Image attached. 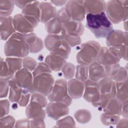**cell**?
<instances>
[{
	"mask_svg": "<svg viewBox=\"0 0 128 128\" xmlns=\"http://www.w3.org/2000/svg\"><path fill=\"white\" fill-rule=\"evenodd\" d=\"M86 26L98 38H106L114 30L112 24L105 12L86 14Z\"/></svg>",
	"mask_w": 128,
	"mask_h": 128,
	"instance_id": "6da1fadb",
	"label": "cell"
},
{
	"mask_svg": "<svg viewBox=\"0 0 128 128\" xmlns=\"http://www.w3.org/2000/svg\"><path fill=\"white\" fill-rule=\"evenodd\" d=\"M4 52L7 57L27 56L30 52L28 46L24 39V34L16 32L10 37L5 43Z\"/></svg>",
	"mask_w": 128,
	"mask_h": 128,
	"instance_id": "7a4b0ae2",
	"label": "cell"
},
{
	"mask_svg": "<svg viewBox=\"0 0 128 128\" xmlns=\"http://www.w3.org/2000/svg\"><path fill=\"white\" fill-rule=\"evenodd\" d=\"M106 14L111 22L118 24L127 20L128 0H109L106 2Z\"/></svg>",
	"mask_w": 128,
	"mask_h": 128,
	"instance_id": "3957f363",
	"label": "cell"
},
{
	"mask_svg": "<svg viewBox=\"0 0 128 128\" xmlns=\"http://www.w3.org/2000/svg\"><path fill=\"white\" fill-rule=\"evenodd\" d=\"M44 45L50 54L58 55L66 60L71 51L70 46L59 34H50L46 36Z\"/></svg>",
	"mask_w": 128,
	"mask_h": 128,
	"instance_id": "277c9868",
	"label": "cell"
},
{
	"mask_svg": "<svg viewBox=\"0 0 128 128\" xmlns=\"http://www.w3.org/2000/svg\"><path fill=\"white\" fill-rule=\"evenodd\" d=\"M100 47V44L94 40H90L82 44L80 50L76 54L77 62L88 66L96 62Z\"/></svg>",
	"mask_w": 128,
	"mask_h": 128,
	"instance_id": "5b68a950",
	"label": "cell"
},
{
	"mask_svg": "<svg viewBox=\"0 0 128 128\" xmlns=\"http://www.w3.org/2000/svg\"><path fill=\"white\" fill-rule=\"evenodd\" d=\"M50 102H62L70 106L72 102V98L68 93L67 82L65 79L57 80L54 84L52 90L48 96Z\"/></svg>",
	"mask_w": 128,
	"mask_h": 128,
	"instance_id": "8992f818",
	"label": "cell"
},
{
	"mask_svg": "<svg viewBox=\"0 0 128 128\" xmlns=\"http://www.w3.org/2000/svg\"><path fill=\"white\" fill-rule=\"evenodd\" d=\"M54 79L50 73H44L34 76L33 87L34 92L47 96L51 92Z\"/></svg>",
	"mask_w": 128,
	"mask_h": 128,
	"instance_id": "52a82bcc",
	"label": "cell"
},
{
	"mask_svg": "<svg viewBox=\"0 0 128 128\" xmlns=\"http://www.w3.org/2000/svg\"><path fill=\"white\" fill-rule=\"evenodd\" d=\"M121 58L118 49L110 47L101 46L96 61L104 66H106L118 64Z\"/></svg>",
	"mask_w": 128,
	"mask_h": 128,
	"instance_id": "ba28073f",
	"label": "cell"
},
{
	"mask_svg": "<svg viewBox=\"0 0 128 128\" xmlns=\"http://www.w3.org/2000/svg\"><path fill=\"white\" fill-rule=\"evenodd\" d=\"M64 8L70 20L81 22L85 18L86 13L84 0H68Z\"/></svg>",
	"mask_w": 128,
	"mask_h": 128,
	"instance_id": "9c48e42d",
	"label": "cell"
},
{
	"mask_svg": "<svg viewBox=\"0 0 128 128\" xmlns=\"http://www.w3.org/2000/svg\"><path fill=\"white\" fill-rule=\"evenodd\" d=\"M68 106L66 104L62 102H50L46 107V114L48 117L58 120L69 114Z\"/></svg>",
	"mask_w": 128,
	"mask_h": 128,
	"instance_id": "30bf717a",
	"label": "cell"
},
{
	"mask_svg": "<svg viewBox=\"0 0 128 128\" xmlns=\"http://www.w3.org/2000/svg\"><path fill=\"white\" fill-rule=\"evenodd\" d=\"M14 78L23 89L28 91L31 94L34 92L33 87L34 76L31 72L22 68L14 74Z\"/></svg>",
	"mask_w": 128,
	"mask_h": 128,
	"instance_id": "8fae6325",
	"label": "cell"
},
{
	"mask_svg": "<svg viewBox=\"0 0 128 128\" xmlns=\"http://www.w3.org/2000/svg\"><path fill=\"white\" fill-rule=\"evenodd\" d=\"M12 24L16 32L23 34L33 32L35 28L22 14H16L12 17Z\"/></svg>",
	"mask_w": 128,
	"mask_h": 128,
	"instance_id": "7c38bea8",
	"label": "cell"
},
{
	"mask_svg": "<svg viewBox=\"0 0 128 128\" xmlns=\"http://www.w3.org/2000/svg\"><path fill=\"white\" fill-rule=\"evenodd\" d=\"M100 94L97 86V82L88 79L84 82V90L83 98L91 104L98 101Z\"/></svg>",
	"mask_w": 128,
	"mask_h": 128,
	"instance_id": "4fadbf2b",
	"label": "cell"
},
{
	"mask_svg": "<svg viewBox=\"0 0 128 128\" xmlns=\"http://www.w3.org/2000/svg\"><path fill=\"white\" fill-rule=\"evenodd\" d=\"M97 86L100 94L108 96L112 98H116V82L110 78H103L97 82Z\"/></svg>",
	"mask_w": 128,
	"mask_h": 128,
	"instance_id": "5bb4252c",
	"label": "cell"
},
{
	"mask_svg": "<svg viewBox=\"0 0 128 128\" xmlns=\"http://www.w3.org/2000/svg\"><path fill=\"white\" fill-rule=\"evenodd\" d=\"M42 104L36 100L30 98V103L26 109V114L28 118L32 119L38 117L46 118V112Z\"/></svg>",
	"mask_w": 128,
	"mask_h": 128,
	"instance_id": "9a60e30c",
	"label": "cell"
},
{
	"mask_svg": "<svg viewBox=\"0 0 128 128\" xmlns=\"http://www.w3.org/2000/svg\"><path fill=\"white\" fill-rule=\"evenodd\" d=\"M127 32L121 30H113L106 38V44L108 47L119 49L124 42Z\"/></svg>",
	"mask_w": 128,
	"mask_h": 128,
	"instance_id": "2e32d148",
	"label": "cell"
},
{
	"mask_svg": "<svg viewBox=\"0 0 128 128\" xmlns=\"http://www.w3.org/2000/svg\"><path fill=\"white\" fill-rule=\"evenodd\" d=\"M84 30V26L81 22L70 20L63 24L61 34L80 36Z\"/></svg>",
	"mask_w": 128,
	"mask_h": 128,
	"instance_id": "e0dca14e",
	"label": "cell"
},
{
	"mask_svg": "<svg viewBox=\"0 0 128 128\" xmlns=\"http://www.w3.org/2000/svg\"><path fill=\"white\" fill-rule=\"evenodd\" d=\"M12 24V17H0V34L1 39L7 40L16 32Z\"/></svg>",
	"mask_w": 128,
	"mask_h": 128,
	"instance_id": "ac0fdd59",
	"label": "cell"
},
{
	"mask_svg": "<svg viewBox=\"0 0 128 128\" xmlns=\"http://www.w3.org/2000/svg\"><path fill=\"white\" fill-rule=\"evenodd\" d=\"M22 14L30 20L40 22V2L38 1H31L22 9Z\"/></svg>",
	"mask_w": 128,
	"mask_h": 128,
	"instance_id": "d6986e66",
	"label": "cell"
},
{
	"mask_svg": "<svg viewBox=\"0 0 128 128\" xmlns=\"http://www.w3.org/2000/svg\"><path fill=\"white\" fill-rule=\"evenodd\" d=\"M68 93L72 98H81L84 90V83L76 78H72L67 82Z\"/></svg>",
	"mask_w": 128,
	"mask_h": 128,
	"instance_id": "ffe728a7",
	"label": "cell"
},
{
	"mask_svg": "<svg viewBox=\"0 0 128 128\" xmlns=\"http://www.w3.org/2000/svg\"><path fill=\"white\" fill-rule=\"evenodd\" d=\"M24 39L28 44L30 53H38L40 52L44 48V44L42 40L34 32L24 34Z\"/></svg>",
	"mask_w": 128,
	"mask_h": 128,
	"instance_id": "44dd1931",
	"label": "cell"
},
{
	"mask_svg": "<svg viewBox=\"0 0 128 128\" xmlns=\"http://www.w3.org/2000/svg\"><path fill=\"white\" fill-rule=\"evenodd\" d=\"M105 76L104 66L96 61L88 66V78L90 80L98 82Z\"/></svg>",
	"mask_w": 128,
	"mask_h": 128,
	"instance_id": "7402d4cb",
	"label": "cell"
},
{
	"mask_svg": "<svg viewBox=\"0 0 128 128\" xmlns=\"http://www.w3.org/2000/svg\"><path fill=\"white\" fill-rule=\"evenodd\" d=\"M40 22L46 23L54 18L57 13L55 6L50 2H40Z\"/></svg>",
	"mask_w": 128,
	"mask_h": 128,
	"instance_id": "603a6c76",
	"label": "cell"
},
{
	"mask_svg": "<svg viewBox=\"0 0 128 128\" xmlns=\"http://www.w3.org/2000/svg\"><path fill=\"white\" fill-rule=\"evenodd\" d=\"M84 4L87 14H98L105 12L106 2L104 0H84Z\"/></svg>",
	"mask_w": 128,
	"mask_h": 128,
	"instance_id": "cb8c5ba5",
	"label": "cell"
},
{
	"mask_svg": "<svg viewBox=\"0 0 128 128\" xmlns=\"http://www.w3.org/2000/svg\"><path fill=\"white\" fill-rule=\"evenodd\" d=\"M66 62V60L64 58L51 54L46 56L44 60V62L50 70L54 72H58L62 70V66Z\"/></svg>",
	"mask_w": 128,
	"mask_h": 128,
	"instance_id": "d4e9b609",
	"label": "cell"
},
{
	"mask_svg": "<svg viewBox=\"0 0 128 128\" xmlns=\"http://www.w3.org/2000/svg\"><path fill=\"white\" fill-rule=\"evenodd\" d=\"M8 82L10 86L8 99L12 102H18L23 88L18 84L14 77L8 80Z\"/></svg>",
	"mask_w": 128,
	"mask_h": 128,
	"instance_id": "484cf974",
	"label": "cell"
},
{
	"mask_svg": "<svg viewBox=\"0 0 128 128\" xmlns=\"http://www.w3.org/2000/svg\"><path fill=\"white\" fill-rule=\"evenodd\" d=\"M122 102L115 98L110 100L102 110L104 112L108 114L120 116L122 114Z\"/></svg>",
	"mask_w": 128,
	"mask_h": 128,
	"instance_id": "4316f807",
	"label": "cell"
},
{
	"mask_svg": "<svg viewBox=\"0 0 128 128\" xmlns=\"http://www.w3.org/2000/svg\"><path fill=\"white\" fill-rule=\"evenodd\" d=\"M116 98L123 103L128 100V80L118 82H116Z\"/></svg>",
	"mask_w": 128,
	"mask_h": 128,
	"instance_id": "83f0119b",
	"label": "cell"
},
{
	"mask_svg": "<svg viewBox=\"0 0 128 128\" xmlns=\"http://www.w3.org/2000/svg\"><path fill=\"white\" fill-rule=\"evenodd\" d=\"M62 24L56 16L54 18L45 23V28L48 34H58L62 29Z\"/></svg>",
	"mask_w": 128,
	"mask_h": 128,
	"instance_id": "f1b7e54d",
	"label": "cell"
},
{
	"mask_svg": "<svg viewBox=\"0 0 128 128\" xmlns=\"http://www.w3.org/2000/svg\"><path fill=\"white\" fill-rule=\"evenodd\" d=\"M14 0H0V16H10L14 10Z\"/></svg>",
	"mask_w": 128,
	"mask_h": 128,
	"instance_id": "f546056e",
	"label": "cell"
},
{
	"mask_svg": "<svg viewBox=\"0 0 128 128\" xmlns=\"http://www.w3.org/2000/svg\"><path fill=\"white\" fill-rule=\"evenodd\" d=\"M6 62L10 71L14 74L22 68V59L20 58L8 57L6 58Z\"/></svg>",
	"mask_w": 128,
	"mask_h": 128,
	"instance_id": "4dcf8cb0",
	"label": "cell"
},
{
	"mask_svg": "<svg viewBox=\"0 0 128 128\" xmlns=\"http://www.w3.org/2000/svg\"><path fill=\"white\" fill-rule=\"evenodd\" d=\"M74 118L78 122L85 124L90 121L92 118V114L90 111L88 110L80 109L74 112Z\"/></svg>",
	"mask_w": 128,
	"mask_h": 128,
	"instance_id": "1f68e13d",
	"label": "cell"
},
{
	"mask_svg": "<svg viewBox=\"0 0 128 128\" xmlns=\"http://www.w3.org/2000/svg\"><path fill=\"white\" fill-rule=\"evenodd\" d=\"M14 76L10 70L6 62L2 58H0V80L8 81Z\"/></svg>",
	"mask_w": 128,
	"mask_h": 128,
	"instance_id": "d6a6232c",
	"label": "cell"
},
{
	"mask_svg": "<svg viewBox=\"0 0 128 128\" xmlns=\"http://www.w3.org/2000/svg\"><path fill=\"white\" fill-rule=\"evenodd\" d=\"M74 76L76 78L84 83L88 79V66L82 64L77 65Z\"/></svg>",
	"mask_w": 128,
	"mask_h": 128,
	"instance_id": "836d02e7",
	"label": "cell"
},
{
	"mask_svg": "<svg viewBox=\"0 0 128 128\" xmlns=\"http://www.w3.org/2000/svg\"><path fill=\"white\" fill-rule=\"evenodd\" d=\"M100 119L104 125L112 126L116 124L120 118V116L112 115L104 112L101 114Z\"/></svg>",
	"mask_w": 128,
	"mask_h": 128,
	"instance_id": "e575fe53",
	"label": "cell"
},
{
	"mask_svg": "<svg viewBox=\"0 0 128 128\" xmlns=\"http://www.w3.org/2000/svg\"><path fill=\"white\" fill-rule=\"evenodd\" d=\"M76 66L71 62H66L62 68V71L66 80H70L75 75Z\"/></svg>",
	"mask_w": 128,
	"mask_h": 128,
	"instance_id": "d590c367",
	"label": "cell"
},
{
	"mask_svg": "<svg viewBox=\"0 0 128 128\" xmlns=\"http://www.w3.org/2000/svg\"><path fill=\"white\" fill-rule=\"evenodd\" d=\"M112 79L116 82H124L128 80V70L124 67L120 66L112 77Z\"/></svg>",
	"mask_w": 128,
	"mask_h": 128,
	"instance_id": "8d00e7d4",
	"label": "cell"
},
{
	"mask_svg": "<svg viewBox=\"0 0 128 128\" xmlns=\"http://www.w3.org/2000/svg\"><path fill=\"white\" fill-rule=\"evenodd\" d=\"M61 36L70 47H74L75 46L80 44L82 42V39L80 36H70L64 34H61Z\"/></svg>",
	"mask_w": 128,
	"mask_h": 128,
	"instance_id": "74e56055",
	"label": "cell"
},
{
	"mask_svg": "<svg viewBox=\"0 0 128 128\" xmlns=\"http://www.w3.org/2000/svg\"><path fill=\"white\" fill-rule=\"evenodd\" d=\"M15 118L12 116L6 115L2 118L0 120V128H13L16 124Z\"/></svg>",
	"mask_w": 128,
	"mask_h": 128,
	"instance_id": "f35d334b",
	"label": "cell"
},
{
	"mask_svg": "<svg viewBox=\"0 0 128 128\" xmlns=\"http://www.w3.org/2000/svg\"><path fill=\"white\" fill-rule=\"evenodd\" d=\"M75 122L70 116H66L58 120L56 122V127H70L75 126Z\"/></svg>",
	"mask_w": 128,
	"mask_h": 128,
	"instance_id": "ab89813d",
	"label": "cell"
},
{
	"mask_svg": "<svg viewBox=\"0 0 128 128\" xmlns=\"http://www.w3.org/2000/svg\"><path fill=\"white\" fill-rule=\"evenodd\" d=\"M37 64L36 61L32 58L27 56L22 59V68L30 72H33Z\"/></svg>",
	"mask_w": 128,
	"mask_h": 128,
	"instance_id": "60d3db41",
	"label": "cell"
},
{
	"mask_svg": "<svg viewBox=\"0 0 128 128\" xmlns=\"http://www.w3.org/2000/svg\"><path fill=\"white\" fill-rule=\"evenodd\" d=\"M52 70L45 62H40L38 64L32 72L34 76L44 73H52Z\"/></svg>",
	"mask_w": 128,
	"mask_h": 128,
	"instance_id": "b9f144b4",
	"label": "cell"
},
{
	"mask_svg": "<svg viewBox=\"0 0 128 128\" xmlns=\"http://www.w3.org/2000/svg\"><path fill=\"white\" fill-rule=\"evenodd\" d=\"M30 96L31 94L28 91L23 89L22 96L18 104L20 106H26L28 104L30 100Z\"/></svg>",
	"mask_w": 128,
	"mask_h": 128,
	"instance_id": "7bdbcfd3",
	"label": "cell"
},
{
	"mask_svg": "<svg viewBox=\"0 0 128 128\" xmlns=\"http://www.w3.org/2000/svg\"><path fill=\"white\" fill-rule=\"evenodd\" d=\"M10 111V102L8 100H2L0 102V118L8 114Z\"/></svg>",
	"mask_w": 128,
	"mask_h": 128,
	"instance_id": "ee69618b",
	"label": "cell"
},
{
	"mask_svg": "<svg viewBox=\"0 0 128 128\" xmlns=\"http://www.w3.org/2000/svg\"><path fill=\"white\" fill-rule=\"evenodd\" d=\"M0 98H4L6 97L10 90V86L8 81L0 80Z\"/></svg>",
	"mask_w": 128,
	"mask_h": 128,
	"instance_id": "f6af8a7d",
	"label": "cell"
},
{
	"mask_svg": "<svg viewBox=\"0 0 128 128\" xmlns=\"http://www.w3.org/2000/svg\"><path fill=\"white\" fill-rule=\"evenodd\" d=\"M45 118L38 117L30 120V128H44L46 127L44 120Z\"/></svg>",
	"mask_w": 128,
	"mask_h": 128,
	"instance_id": "bcb514c9",
	"label": "cell"
},
{
	"mask_svg": "<svg viewBox=\"0 0 128 128\" xmlns=\"http://www.w3.org/2000/svg\"><path fill=\"white\" fill-rule=\"evenodd\" d=\"M128 35L126 36L124 42L118 49L121 58L125 60H128Z\"/></svg>",
	"mask_w": 128,
	"mask_h": 128,
	"instance_id": "7dc6e473",
	"label": "cell"
},
{
	"mask_svg": "<svg viewBox=\"0 0 128 128\" xmlns=\"http://www.w3.org/2000/svg\"><path fill=\"white\" fill-rule=\"evenodd\" d=\"M56 16L60 20L62 24L70 20V18H69L66 12L64 7L61 8L57 11Z\"/></svg>",
	"mask_w": 128,
	"mask_h": 128,
	"instance_id": "c3c4849f",
	"label": "cell"
},
{
	"mask_svg": "<svg viewBox=\"0 0 128 128\" xmlns=\"http://www.w3.org/2000/svg\"><path fill=\"white\" fill-rule=\"evenodd\" d=\"M14 127H16V128H29V127H30V120L28 118L18 120L16 122Z\"/></svg>",
	"mask_w": 128,
	"mask_h": 128,
	"instance_id": "681fc988",
	"label": "cell"
},
{
	"mask_svg": "<svg viewBox=\"0 0 128 128\" xmlns=\"http://www.w3.org/2000/svg\"><path fill=\"white\" fill-rule=\"evenodd\" d=\"M117 128H128V118H124L122 119H120L118 122L116 124Z\"/></svg>",
	"mask_w": 128,
	"mask_h": 128,
	"instance_id": "f907efd6",
	"label": "cell"
},
{
	"mask_svg": "<svg viewBox=\"0 0 128 128\" xmlns=\"http://www.w3.org/2000/svg\"><path fill=\"white\" fill-rule=\"evenodd\" d=\"M15 5L19 8L23 9L31 1L26 0H14Z\"/></svg>",
	"mask_w": 128,
	"mask_h": 128,
	"instance_id": "816d5d0a",
	"label": "cell"
},
{
	"mask_svg": "<svg viewBox=\"0 0 128 128\" xmlns=\"http://www.w3.org/2000/svg\"><path fill=\"white\" fill-rule=\"evenodd\" d=\"M122 104V114L121 115L124 118H128V100L126 101Z\"/></svg>",
	"mask_w": 128,
	"mask_h": 128,
	"instance_id": "f5cc1de1",
	"label": "cell"
},
{
	"mask_svg": "<svg viewBox=\"0 0 128 128\" xmlns=\"http://www.w3.org/2000/svg\"><path fill=\"white\" fill-rule=\"evenodd\" d=\"M67 2V0H51L50 2L54 6H61L66 5Z\"/></svg>",
	"mask_w": 128,
	"mask_h": 128,
	"instance_id": "db71d44e",
	"label": "cell"
},
{
	"mask_svg": "<svg viewBox=\"0 0 128 128\" xmlns=\"http://www.w3.org/2000/svg\"><path fill=\"white\" fill-rule=\"evenodd\" d=\"M124 29L126 30V32H127V30H128V26H127V20L124 22Z\"/></svg>",
	"mask_w": 128,
	"mask_h": 128,
	"instance_id": "11a10c76",
	"label": "cell"
}]
</instances>
